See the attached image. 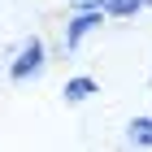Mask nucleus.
<instances>
[{
    "instance_id": "nucleus-6",
    "label": "nucleus",
    "mask_w": 152,
    "mask_h": 152,
    "mask_svg": "<svg viewBox=\"0 0 152 152\" xmlns=\"http://www.w3.org/2000/svg\"><path fill=\"white\" fill-rule=\"evenodd\" d=\"M74 9H100V0H74Z\"/></svg>"
},
{
    "instance_id": "nucleus-2",
    "label": "nucleus",
    "mask_w": 152,
    "mask_h": 152,
    "mask_svg": "<svg viewBox=\"0 0 152 152\" xmlns=\"http://www.w3.org/2000/svg\"><path fill=\"white\" fill-rule=\"evenodd\" d=\"M100 26H104V13L100 9H70L65 26H61V52H78L83 39L96 35Z\"/></svg>"
},
{
    "instance_id": "nucleus-4",
    "label": "nucleus",
    "mask_w": 152,
    "mask_h": 152,
    "mask_svg": "<svg viewBox=\"0 0 152 152\" xmlns=\"http://www.w3.org/2000/svg\"><path fill=\"white\" fill-rule=\"evenodd\" d=\"M126 139L135 143V148H148V152H152V113L130 117V126H126Z\"/></svg>"
},
{
    "instance_id": "nucleus-3",
    "label": "nucleus",
    "mask_w": 152,
    "mask_h": 152,
    "mask_svg": "<svg viewBox=\"0 0 152 152\" xmlns=\"http://www.w3.org/2000/svg\"><path fill=\"white\" fill-rule=\"evenodd\" d=\"M91 96H100V83H96L91 74H74V78H65V87H61V100H65V104H83V100H91Z\"/></svg>"
},
{
    "instance_id": "nucleus-8",
    "label": "nucleus",
    "mask_w": 152,
    "mask_h": 152,
    "mask_svg": "<svg viewBox=\"0 0 152 152\" xmlns=\"http://www.w3.org/2000/svg\"><path fill=\"white\" fill-rule=\"evenodd\" d=\"M148 4H152V0H148Z\"/></svg>"
},
{
    "instance_id": "nucleus-1",
    "label": "nucleus",
    "mask_w": 152,
    "mask_h": 152,
    "mask_svg": "<svg viewBox=\"0 0 152 152\" xmlns=\"http://www.w3.org/2000/svg\"><path fill=\"white\" fill-rule=\"evenodd\" d=\"M48 57H52L48 44L39 35H31L18 52H13V61H9V83H35L39 74L48 70Z\"/></svg>"
},
{
    "instance_id": "nucleus-5",
    "label": "nucleus",
    "mask_w": 152,
    "mask_h": 152,
    "mask_svg": "<svg viewBox=\"0 0 152 152\" xmlns=\"http://www.w3.org/2000/svg\"><path fill=\"white\" fill-rule=\"evenodd\" d=\"M139 9H148V0H100V13L109 18H135Z\"/></svg>"
},
{
    "instance_id": "nucleus-7",
    "label": "nucleus",
    "mask_w": 152,
    "mask_h": 152,
    "mask_svg": "<svg viewBox=\"0 0 152 152\" xmlns=\"http://www.w3.org/2000/svg\"><path fill=\"white\" fill-rule=\"evenodd\" d=\"M148 87H152V74H148Z\"/></svg>"
}]
</instances>
